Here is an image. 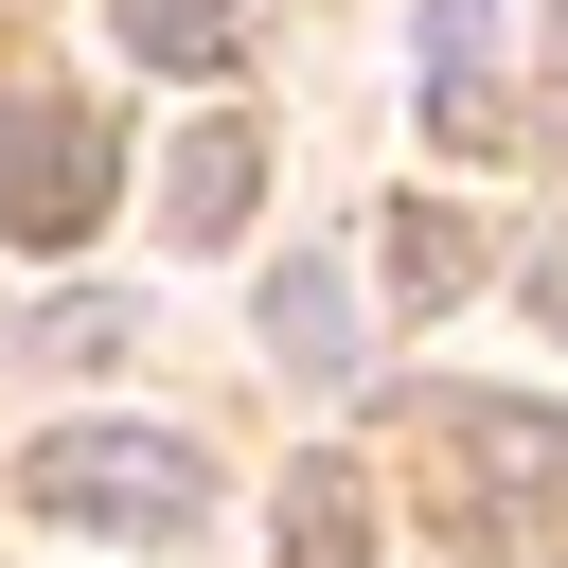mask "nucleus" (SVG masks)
Returning <instances> with one entry per match:
<instances>
[{
  "instance_id": "f257e3e1",
  "label": "nucleus",
  "mask_w": 568,
  "mask_h": 568,
  "mask_svg": "<svg viewBox=\"0 0 568 568\" xmlns=\"http://www.w3.org/2000/svg\"><path fill=\"white\" fill-rule=\"evenodd\" d=\"M18 497L36 515H71V532H195V444H160V426H53L36 462H18Z\"/></svg>"
},
{
  "instance_id": "f03ea898",
  "label": "nucleus",
  "mask_w": 568,
  "mask_h": 568,
  "mask_svg": "<svg viewBox=\"0 0 568 568\" xmlns=\"http://www.w3.org/2000/svg\"><path fill=\"white\" fill-rule=\"evenodd\" d=\"M426 426H444V462L479 479V550H550V532H568V426H532L515 390H444Z\"/></svg>"
},
{
  "instance_id": "7ed1b4c3",
  "label": "nucleus",
  "mask_w": 568,
  "mask_h": 568,
  "mask_svg": "<svg viewBox=\"0 0 568 568\" xmlns=\"http://www.w3.org/2000/svg\"><path fill=\"white\" fill-rule=\"evenodd\" d=\"M106 178H124V160H106L89 106H18V124H0V248H71V231L106 213Z\"/></svg>"
},
{
  "instance_id": "20e7f679",
  "label": "nucleus",
  "mask_w": 568,
  "mask_h": 568,
  "mask_svg": "<svg viewBox=\"0 0 568 568\" xmlns=\"http://www.w3.org/2000/svg\"><path fill=\"white\" fill-rule=\"evenodd\" d=\"M515 89H497V0H426V142H497Z\"/></svg>"
},
{
  "instance_id": "39448f33",
  "label": "nucleus",
  "mask_w": 568,
  "mask_h": 568,
  "mask_svg": "<svg viewBox=\"0 0 568 568\" xmlns=\"http://www.w3.org/2000/svg\"><path fill=\"white\" fill-rule=\"evenodd\" d=\"M248 124L213 106V124H178V178H160V213H178V248H213V231H248Z\"/></svg>"
},
{
  "instance_id": "423d86ee",
  "label": "nucleus",
  "mask_w": 568,
  "mask_h": 568,
  "mask_svg": "<svg viewBox=\"0 0 568 568\" xmlns=\"http://www.w3.org/2000/svg\"><path fill=\"white\" fill-rule=\"evenodd\" d=\"M284 568H373V479H355L337 444L284 479Z\"/></svg>"
},
{
  "instance_id": "0eeeda50",
  "label": "nucleus",
  "mask_w": 568,
  "mask_h": 568,
  "mask_svg": "<svg viewBox=\"0 0 568 568\" xmlns=\"http://www.w3.org/2000/svg\"><path fill=\"white\" fill-rule=\"evenodd\" d=\"M106 18H124V53H142V71H195V89L231 71V0H106Z\"/></svg>"
},
{
  "instance_id": "6e6552de",
  "label": "nucleus",
  "mask_w": 568,
  "mask_h": 568,
  "mask_svg": "<svg viewBox=\"0 0 568 568\" xmlns=\"http://www.w3.org/2000/svg\"><path fill=\"white\" fill-rule=\"evenodd\" d=\"M390 284H408V302H462V284H479V231H462L444 195H408V213H390Z\"/></svg>"
},
{
  "instance_id": "1a4fd4ad",
  "label": "nucleus",
  "mask_w": 568,
  "mask_h": 568,
  "mask_svg": "<svg viewBox=\"0 0 568 568\" xmlns=\"http://www.w3.org/2000/svg\"><path fill=\"white\" fill-rule=\"evenodd\" d=\"M266 355H302V373H355V302H337V266H284V302H266Z\"/></svg>"
},
{
  "instance_id": "9d476101",
  "label": "nucleus",
  "mask_w": 568,
  "mask_h": 568,
  "mask_svg": "<svg viewBox=\"0 0 568 568\" xmlns=\"http://www.w3.org/2000/svg\"><path fill=\"white\" fill-rule=\"evenodd\" d=\"M532 320H550V337H568V248H532Z\"/></svg>"
},
{
  "instance_id": "9b49d317",
  "label": "nucleus",
  "mask_w": 568,
  "mask_h": 568,
  "mask_svg": "<svg viewBox=\"0 0 568 568\" xmlns=\"http://www.w3.org/2000/svg\"><path fill=\"white\" fill-rule=\"evenodd\" d=\"M550 53H568V0H550Z\"/></svg>"
}]
</instances>
